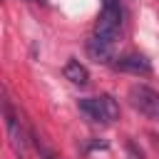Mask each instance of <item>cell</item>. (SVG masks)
Returning a JSON list of instances; mask_svg holds the SVG:
<instances>
[{
	"label": "cell",
	"instance_id": "obj_1",
	"mask_svg": "<svg viewBox=\"0 0 159 159\" xmlns=\"http://www.w3.org/2000/svg\"><path fill=\"white\" fill-rule=\"evenodd\" d=\"M80 112L97 124H112L119 119V104L112 94H99V97H84L80 99Z\"/></svg>",
	"mask_w": 159,
	"mask_h": 159
},
{
	"label": "cell",
	"instance_id": "obj_2",
	"mask_svg": "<svg viewBox=\"0 0 159 159\" xmlns=\"http://www.w3.org/2000/svg\"><path fill=\"white\" fill-rule=\"evenodd\" d=\"M119 27H122V5L119 0H102V10L94 25V37L112 42L119 37Z\"/></svg>",
	"mask_w": 159,
	"mask_h": 159
},
{
	"label": "cell",
	"instance_id": "obj_3",
	"mask_svg": "<svg viewBox=\"0 0 159 159\" xmlns=\"http://www.w3.org/2000/svg\"><path fill=\"white\" fill-rule=\"evenodd\" d=\"M129 102L139 114L159 122V92L157 89H152L147 84H132L129 87Z\"/></svg>",
	"mask_w": 159,
	"mask_h": 159
},
{
	"label": "cell",
	"instance_id": "obj_4",
	"mask_svg": "<svg viewBox=\"0 0 159 159\" xmlns=\"http://www.w3.org/2000/svg\"><path fill=\"white\" fill-rule=\"evenodd\" d=\"M2 107H5V127H7L10 147H12V152H15L17 159H27V137H25V132H22V127H20V122H17V117H15L12 104H10L7 97L2 102Z\"/></svg>",
	"mask_w": 159,
	"mask_h": 159
},
{
	"label": "cell",
	"instance_id": "obj_5",
	"mask_svg": "<svg viewBox=\"0 0 159 159\" xmlns=\"http://www.w3.org/2000/svg\"><path fill=\"white\" fill-rule=\"evenodd\" d=\"M114 67L122 72H132V75H149L152 72V62L144 55H124L114 62Z\"/></svg>",
	"mask_w": 159,
	"mask_h": 159
},
{
	"label": "cell",
	"instance_id": "obj_6",
	"mask_svg": "<svg viewBox=\"0 0 159 159\" xmlns=\"http://www.w3.org/2000/svg\"><path fill=\"white\" fill-rule=\"evenodd\" d=\"M62 72H65V77H67L72 84L84 87V84L89 82V72H87V67H84L80 60H75V57H72V60L65 65V70H62Z\"/></svg>",
	"mask_w": 159,
	"mask_h": 159
},
{
	"label": "cell",
	"instance_id": "obj_7",
	"mask_svg": "<svg viewBox=\"0 0 159 159\" xmlns=\"http://www.w3.org/2000/svg\"><path fill=\"white\" fill-rule=\"evenodd\" d=\"M87 50H89V55H92L97 62H109V60H112V52H114V45H112V42H104V40H99V37L92 35V40L87 42Z\"/></svg>",
	"mask_w": 159,
	"mask_h": 159
},
{
	"label": "cell",
	"instance_id": "obj_8",
	"mask_svg": "<svg viewBox=\"0 0 159 159\" xmlns=\"http://www.w3.org/2000/svg\"><path fill=\"white\" fill-rule=\"evenodd\" d=\"M32 144L37 147V152H40V157H42V159H57V157H55V152H52L50 147H45V142H42L37 134H32Z\"/></svg>",
	"mask_w": 159,
	"mask_h": 159
}]
</instances>
